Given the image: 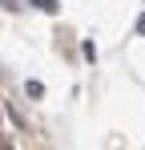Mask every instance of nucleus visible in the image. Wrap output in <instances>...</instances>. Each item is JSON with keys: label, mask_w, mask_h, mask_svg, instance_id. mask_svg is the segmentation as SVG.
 Returning a JSON list of instances; mask_svg holds the SVG:
<instances>
[{"label": "nucleus", "mask_w": 145, "mask_h": 150, "mask_svg": "<svg viewBox=\"0 0 145 150\" xmlns=\"http://www.w3.org/2000/svg\"><path fill=\"white\" fill-rule=\"evenodd\" d=\"M137 33H145V16H141V21H137Z\"/></svg>", "instance_id": "7ed1b4c3"}, {"label": "nucleus", "mask_w": 145, "mask_h": 150, "mask_svg": "<svg viewBox=\"0 0 145 150\" xmlns=\"http://www.w3.org/2000/svg\"><path fill=\"white\" fill-rule=\"evenodd\" d=\"M24 93H28L32 101H40V98H45V85H40V81H28V85H24Z\"/></svg>", "instance_id": "f257e3e1"}, {"label": "nucleus", "mask_w": 145, "mask_h": 150, "mask_svg": "<svg viewBox=\"0 0 145 150\" xmlns=\"http://www.w3.org/2000/svg\"><path fill=\"white\" fill-rule=\"evenodd\" d=\"M0 122H4V105H0Z\"/></svg>", "instance_id": "20e7f679"}, {"label": "nucleus", "mask_w": 145, "mask_h": 150, "mask_svg": "<svg viewBox=\"0 0 145 150\" xmlns=\"http://www.w3.org/2000/svg\"><path fill=\"white\" fill-rule=\"evenodd\" d=\"M32 4H36V8H45L48 16H56V12H61V4H56V0H32Z\"/></svg>", "instance_id": "f03ea898"}]
</instances>
